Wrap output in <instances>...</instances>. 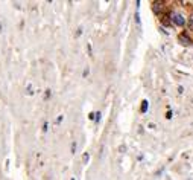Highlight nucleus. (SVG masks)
I'll return each mask as SVG.
<instances>
[{
	"mask_svg": "<svg viewBox=\"0 0 193 180\" xmlns=\"http://www.w3.org/2000/svg\"><path fill=\"white\" fill-rule=\"evenodd\" d=\"M170 19H172V22H173V25H176V26H184V17L181 16V14H176V12H172L170 14Z\"/></svg>",
	"mask_w": 193,
	"mask_h": 180,
	"instance_id": "1",
	"label": "nucleus"
},
{
	"mask_svg": "<svg viewBox=\"0 0 193 180\" xmlns=\"http://www.w3.org/2000/svg\"><path fill=\"white\" fill-rule=\"evenodd\" d=\"M161 8H163V3H161V2H154V3H152V9H154L155 14H160Z\"/></svg>",
	"mask_w": 193,
	"mask_h": 180,
	"instance_id": "2",
	"label": "nucleus"
},
{
	"mask_svg": "<svg viewBox=\"0 0 193 180\" xmlns=\"http://www.w3.org/2000/svg\"><path fill=\"white\" fill-rule=\"evenodd\" d=\"M148 107H149V102L148 101H143V104H141V113H146L148 112Z\"/></svg>",
	"mask_w": 193,
	"mask_h": 180,
	"instance_id": "3",
	"label": "nucleus"
},
{
	"mask_svg": "<svg viewBox=\"0 0 193 180\" xmlns=\"http://www.w3.org/2000/svg\"><path fill=\"white\" fill-rule=\"evenodd\" d=\"M179 40H182L184 43H190V40L187 38V35H185V34H181V35H179Z\"/></svg>",
	"mask_w": 193,
	"mask_h": 180,
	"instance_id": "4",
	"label": "nucleus"
},
{
	"mask_svg": "<svg viewBox=\"0 0 193 180\" xmlns=\"http://www.w3.org/2000/svg\"><path fill=\"white\" fill-rule=\"evenodd\" d=\"M28 95H34V88H32V85H28Z\"/></svg>",
	"mask_w": 193,
	"mask_h": 180,
	"instance_id": "5",
	"label": "nucleus"
},
{
	"mask_svg": "<svg viewBox=\"0 0 193 180\" xmlns=\"http://www.w3.org/2000/svg\"><path fill=\"white\" fill-rule=\"evenodd\" d=\"M88 159H90V156H88V153H85L84 154V163H88Z\"/></svg>",
	"mask_w": 193,
	"mask_h": 180,
	"instance_id": "6",
	"label": "nucleus"
},
{
	"mask_svg": "<svg viewBox=\"0 0 193 180\" xmlns=\"http://www.w3.org/2000/svg\"><path fill=\"white\" fill-rule=\"evenodd\" d=\"M172 116H173V115H172V112L169 110V112L166 113V118H167V119H172Z\"/></svg>",
	"mask_w": 193,
	"mask_h": 180,
	"instance_id": "7",
	"label": "nucleus"
},
{
	"mask_svg": "<svg viewBox=\"0 0 193 180\" xmlns=\"http://www.w3.org/2000/svg\"><path fill=\"white\" fill-rule=\"evenodd\" d=\"M188 26H190V28H191V29H193V17H191V19H190V20H188Z\"/></svg>",
	"mask_w": 193,
	"mask_h": 180,
	"instance_id": "8",
	"label": "nucleus"
},
{
	"mask_svg": "<svg viewBox=\"0 0 193 180\" xmlns=\"http://www.w3.org/2000/svg\"><path fill=\"white\" fill-rule=\"evenodd\" d=\"M75 150H76V144L73 142V144H72V153H75Z\"/></svg>",
	"mask_w": 193,
	"mask_h": 180,
	"instance_id": "9",
	"label": "nucleus"
},
{
	"mask_svg": "<svg viewBox=\"0 0 193 180\" xmlns=\"http://www.w3.org/2000/svg\"><path fill=\"white\" fill-rule=\"evenodd\" d=\"M47 127H49V125H47V122H44V125H43V130H44V131H47Z\"/></svg>",
	"mask_w": 193,
	"mask_h": 180,
	"instance_id": "10",
	"label": "nucleus"
},
{
	"mask_svg": "<svg viewBox=\"0 0 193 180\" xmlns=\"http://www.w3.org/2000/svg\"><path fill=\"white\" fill-rule=\"evenodd\" d=\"M0 31H2V23H0Z\"/></svg>",
	"mask_w": 193,
	"mask_h": 180,
	"instance_id": "11",
	"label": "nucleus"
},
{
	"mask_svg": "<svg viewBox=\"0 0 193 180\" xmlns=\"http://www.w3.org/2000/svg\"><path fill=\"white\" fill-rule=\"evenodd\" d=\"M72 180H75V178H72Z\"/></svg>",
	"mask_w": 193,
	"mask_h": 180,
	"instance_id": "12",
	"label": "nucleus"
}]
</instances>
